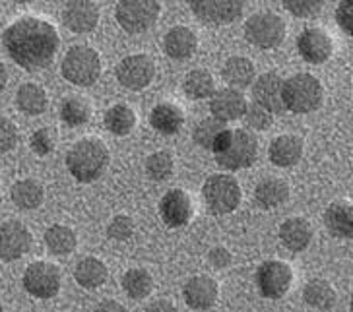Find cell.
Wrapping results in <instances>:
<instances>
[{
  "mask_svg": "<svg viewBox=\"0 0 353 312\" xmlns=\"http://www.w3.org/2000/svg\"><path fill=\"white\" fill-rule=\"evenodd\" d=\"M183 295H185V302L192 311H208L218 301L219 285L210 275H196L187 281Z\"/></svg>",
  "mask_w": 353,
  "mask_h": 312,
  "instance_id": "18",
  "label": "cell"
},
{
  "mask_svg": "<svg viewBox=\"0 0 353 312\" xmlns=\"http://www.w3.org/2000/svg\"><path fill=\"white\" fill-rule=\"evenodd\" d=\"M322 6L324 2H319V0H285L283 2V8L295 18H311L322 10Z\"/></svg>",
  "mask_w": 353,
  "mask_h": 312,
  "instance_id": "40",
  "label": "cell"
},
{
  "mask_svg": "<svg viewBox=\"0 0 353 312\" xmlns=\"http://www.w3.org/2000/svg\"><path fill=\"white\" fill-rule=\"evenodd\" d=\"M18 144V128L10 118L0 116V154H6Z\"/></svg>",
  "mask_w": 353,
  "mask_h": 312,
  "instance_id": "42",
  "label": "cell"
},
{
  "mask_svg": "<svg viewBox=\"0 0 353 312\" xmlns=\"http://www.w3.org/2000/svg\"><path fill=\"white\" fill-rule=\"evenodd\" d=\"M107 278H109L107 266L94 256L82 258L74 268V280L78 281V285L83 289H97L107 281Z\"/></svg>",
  "mask_w": 353,
  "mask_h": 312,
  "instance_id": "27",
  "label": "cell"
},
{
  "mask_svg": "<svg viewBox=\"0 0 353 312\" xmlns=\"http://www.w3.org/2000/svg\"><path fill=\"white\" fill-rule=\"evenodd\" d=\"M94 312H126V309L117 301H103L95 306Z\"/></svg>",
  "mask_w": 353,
  "mask_h": 312,
  "instance_id": "46",
  "label": "cell"
},
{
  "mask_svg": "<svg viewBox=\"0 0 353 312\" xmlns=\"http://www.w3.org/2000/svg\"><path fill=\"white\" fill-rule=\"evenodd\" d=\"M202 196L206 202V208L214 216H228L239 208L241 192L239 180L231 175H212L202 187Z\"/></svg>",
  "mask_w": 353,
  "mask_h": 312,
  "instance_id": "6",
  "label": "cell"
},
{
  "mask_svg": "<svg viewBox=\"0 0 353 312\" xmlns=\"http://www.w3.org/2000/svg\"><path fill=\"white\" fill-rule=\"evenodd\" d=\"M281 87L283 80L278 72H266L260 76L259 80L252 85V95H254V103L264 107L266 111L274 113H283V103H281Z\"/></svg>",
  "mask_w": 353,
  "mask_h": 312,
  "instance_id": "19",
  "label": "cell"
},
{
  "mask_svg": "<svg viewBox=\"0 0 353 312\" xmlns=\"http://www.w3.org/2000/svg\"><path fill=\"white\" fill-rule=\"evenodd\" d=\"M123 289L134 301L145 299L154 289V278L144 268H132L123 275Z\"/></svg>",
  "mask_w": 353,
  "mask_h": 312,
  "instance_id": "34",
  "label": "cell"
},
{
  "mask_svg": "<svg viewBox=\"0 0 353 312\" xmlns=\"http://www.w3.org/2000/svg\"><path fill=\"white\" fill-rule=\"evenodd\" d=\"M150 125L154 126V130L163 136L176 134L183 125H185V113L183 109L175 103H163L156 105L150 113Z\"/></svg>",
  "mask_w": 353,
  "mask_h": 312,
  "instance_id": "24",
  "label": "cell"
},
{
  "mask_svg": "<svg viewBox=\"0 0 353 312\" xmlns=\"http://www.w3.org/2000/svg\"><path fill=\"white\" fill-rule=\"evenodd\" d=\"M0 312H4V309H2V302H0Z\"/></svg>",
  "mask_w": 353,
  "mask_h": 312,
  "instance_id": "48",
  "label": "cell"
},
{
  "mask_svg": "<svg viewBox=\"0 0 353 312\" xmlns=\"http://www.w3.org/2000/svg\"><path fill=\"white\" fill-rule=\"evenodd\" d=\"M290 198V187L281 178H264L254 188V202L262 209L280 208Z\"/></svg>",
  "mask_w": 353,
  "mask_h": 312,
  "instance_id": "25",
  "label": "cell"
},
{
  "mask_svg": "<svg viewBox=\"0 0 353 312\" xmlns=\"http://www.w3.org/2000/svg\"><path fill=\"white\" fill-rule=\"evenodd\" d=\"M305 302L316 311H328L336 304V289L326 280H311L303 289Z\"/></svg>",
  "mask_w": 353,
  "mask_h": 312,
  "instance_id": "30",
  "label": "cell"
},
{
  "mask_svg": "<svg viewBox=\"0 0 353 312\" xmlns=\"http://www.w3.org/2000/svg\"><path fill=\"white\" fill-rule=\"evenodd\" d=\"M324 99L322 83L309 72H301L283 80L281 87V103L283 109L297 115H307L316 111Z\"/></svg>",
  "mask_w": 353,
  "mask_h": 312,
  "instance_id": "4",
  "label": "cell"
},
{
  "mask_svg": "<svg viewBox=\"0 0 353 312\" xmlns=\"http://www.w3.org/2000/svg\"><path fill=\"white\" fill-rule=\"evenodd\" d=\"M144 312H179V311H176V306L173 304V302L163 301V299H161V301H154L152 304H148Z\"/></svg>",
  "mask_w": 353,
  "mask_h": 312,
  "instance_id": "45",
  "label": "cell"
},
{
  "mask_svg": "<svg viewBox=\"0 0 353 312\" xmlns=\"http://www.w3.org/2000/svg\"><path fill=\"white\" fill-rule=\"evenodd\" d=\"M61 72L64 80H68L74 85H80V87L94 85L101 74V59L92 47L76 45L64 54Z\"/></svg>",
  "mask_w": 353,
  "mask_h": 312,
  "instance_id": "5",
  "label": "cell"
},
{
  "mask_svg": "<svg viewBox=\"0 0 353 312\" xmlns=\"http://www.w3.org/2000/svg\"><path fill=\"white\" fill-rule=\"evenodd\" d=\"M2 43L14 63L28 72H35L52 63L61 39L52 23L35 16H23L6 28Z\"/></svg>",
  "mask_w": 353,
  "mask_h": 312,
  "instance_id": "1",
  "label": "cell"
},
{
  "mask_svg": "<svg viewBox=\"0 0 353 312\" xmlns=\"http://www.w3.org/2000/svg\"><path fill=\"white\" fill-rule=\"evenodd\" d=\"M254 278H256V285H259L262 297L278 301L281 297H285V293L291 289L293 270L285 262L266 260L260 264Z\"/></svg>",
  "mask_w": 353,
  "mask_h": 312,
  "instance_id": "10",
  "label": "cell"
},
{
  "mask_svg": "<svg viewBox=\"0 0 353 312\" xmlns=\"http://www.w3.org/2000/svg\"><path fill=\"white\" fill-rule=\"evenodd\" d=\"M281 245L291 252H303L309 249L312 240L311 223L305 218H290L280 227Z\"/></svg>",
  "mask_w": 353,
  "mask_h": 312,
  "instance_id": "22",
  "label": "cell"
},
{
  "mask_svg": "<svg viewBox=\"0 0 353 312\" xmlns=\"http://www.w3.org/2000/svg\"><path fill=\"white\" fill-rule=\"evenodd\" d=\"M324 225L336 239L353 237V208L350 202H334L324 211Z\"/></svg>",
  "mask_w": 353,
  "mask_h": 312,
  "instance_id": "23",
  "label": "cell"
},
{
  "mask_svg": "<svg viewBox=\"0 0 353 312\" xmlns=\"http://www.w3.org/2000/svg\"><path fill=\"white\" fill-rule=\"evenodd\" d=\"M173 169H175V159L173 154L167 152V149H159L154 152L152 156L145 159V173L152 180H167V178L173 175Z\"/></svg>",
  "mask_w": 353,
  "mask_h": 312,
  "instance_id": "36",
  "label": "cell"
},
{
  "mask_svg": "<svg viewBox=\"0 0 353 312\" xmlns=\"http://www.w3.org/2000/svg\"><path fill=\"white\" fill-rule=\"evenodd\" d=\"M303 140L295 134H281L272 140L268 147L270 161L276 167H293L303 157Z\"/></svg>",
  "mask_w": 353,
  "mask_h": 312,
  "instance_id": "20",
  "label": "cell"
},
{
  "mask_svg": "<svg viewBox=\"0 0 353 312\" xmlns=\"http://www.w3.org/2000/svg\"><path fill=\"white\" fill-rule=\"evenodd\" d=\"M61 270L51 262H33L23 271V289L35 299H52L61 291Z\"/></svg>",
  "mask_w": 353,
  "mask_h": 312,
  "instance_id": "9",
  "label": "cell"
},
{
  "mask_svg": "<svg viewBox=\"0 0 353 312\" xmlns=\"http://www.w3.org/2000/svg\"><path fill=\"white\" fill-rule=\"evenodd\" d=\"M16 105L23 115L37 116L45 113L47 105H49V97L47 92L43 90L39 83H23L18 87L16 94Z\"/></svg>",
  "mask_w": 353,
  "mask_h": 312,
  "instance_id": "28",
  "label": "cell"
},
{
  "mask_svg": "<svg viewBox=\"0 0 353 312\" xmlns=\"http://www.w3.org/2000/svg\"><path fill=\"white\" fill-rule=\"evenodd\" d=\"M99 21V8L95 2L88 0H74L68 2L63 10V23L72 33H90L94 32Z\"/></svg>",
  "mask_w": 353,
  "mask_h": 312,
  "instance_id": "17",
  "label": "cell"
},
{
  "mask_svg": "<svg viewBox=\"0 0 353 312\" xmlns=\"http://www.w3.org/2000/svg\"><path fill=\"white\" fill-rule=\"evenodd\" d=\"M297 51L307 63L324 64L334 52L332 37L321 28H307L297 37Z\"/></svg>",
  "mask_w": 353,
  "mask_h": 312,
  "instance_id": "15",
  "label": "cell"
},
{
  "mask_svg": "<svg viewBox=\"0 0 353 312\" xmlns=\"http://www.w3.org/2000/svg\"><path fill=\"white\" fill-rule=\"evenodd\" d=\"M254 76H256L254 64L247 56H231L221 68V78L231 85V90L237 92L243 87H249L254 82Z\"/></svg>",
  "mask_w": 353,
  "mask_h": 312,
  "instance_id": "26",
  "label": "cell"
},
{
  "mask_svg": "<svg viewBox=\"0 0 353 312\" xmlns=\"http://www.w3.org/2000/svg\"><path fill=\"white\" fill-rule=\"evenodd\" d=\"M336 21L347 35H353V4L352 2H340L336 8Z\"/></svg>",
  "mask_w": 353,
  "mask_h": 312,
  "instance_id": "43",
  "label": "cell"
},
{
  "mask_svg": "<svg viewBox=\"0 0 353 312\" xmlns=\"http://www.w3.org/2000/svg\"><path fill=\"white\" fill-rule=\"evenodd\" d=\"M134 223L128 216H114L107 225V237L111 240H128L132 237Z\"/></svg>",
  "mask_w": 353,
  "mask_h": 312,
  "instance_id": "41",
  "label": "cell"
},
{
  "mask_svg": "<svg viewBox=\"0 0 353 312\" xmlns=\"http://www.w3.org/2000/svg\"><path fill=\"white\" fill-rule=\"evenodd\" d=\"M0 204H2V196H0Z\"/></svg>",
  "mask_w": 353,
  "mask_h": 312,
  "instance_id": "49",
  "label": "cell"
},
{
  "mask_svg": "<svg viewBox=\"0 0 353 312\" xmlns=\"http://www.w3.org/2000/svg\"><path fill=\"white\" fill-rule=\"evenodd\" d=\"M161 6L156 0H123L117 4L114 16L125 32L142 33L150 30L159 18Z\"/></svg>",
  "mask_w": 353,
  "mask_h": 312,
  "instance_id": "8",
  "label": "cell"
},
{
  "mask_svg": "<svg viewBox=\"0 0 353 312\" xmlns=\"http://www.w3.org/2000/svg\"><path fill=\"white\" fill-rule=\"evenodd\" d=\"M245 123L249 128L252 130H268L274 123V115H272L270 111H266L264 107H260L259 103H252L247 105V111H245Z\"/></svg>",
  "mask_w": 353,
  "mask_h": 312,
  "instance_id": "39",
  "label": "cell"
},
{
  "mask_svg": "<svg viewBox=\"0 0 353 312\" xmlns=\"http://www.w3.org/2000/svg\"><path fill=\"white\" fill-rule=\"evenodd\" d=\"M219 167L228 171L249 169L259 157V140L249 130L225 128L212 147Z\"/></svg>",
  "mask_w": 353,
  "mask_h": 312,
  "instance_id": "2",
  "label": "cell"
},
{
  "mask_svg": "<svg viewBox=\"0 0 353 312\" xmlns=\"http://www.w3.org/2000/svg\"><path fill=\"white\" fill-rule=\"evenodd\" d=\"M92 116V107L83 99V97H66L61 105V118L64 125L70 128H78V126L85 125Z\"/></svg>",
  "mask_w": 353,
  "mask_h": 312,
  "instance_id": "35",
  "label": "cell"
},
{
  "mask_svg": "<svg viewBox=\"0 0 353 312\" xmlns=\"http://www.w3.org/2000/svg\"><path fill=\"white\" fill-rule=\"evenodd\" d=\"M12 202L20 209H35L43 204L45 190L41 183L33 180V178H21L18 183H14L10 190Z\"/></svg>",
  "mask_w": 353,
  "mask_h": 312,
  "instance_id": "29",
  "label": "cell"
},
{
  "mask_svg": "<svg viewBox=\"0 0 353 312\" xmlns=\"http://www.w3.org/2000/svg\"><path fill=\"white\" fill-rule=\"evenodd\" d=\"M45 245L54 256H66V254L76 250L78 239H76V233L70 227L51 225L49 229L45 231Z\"/></svg>",
  "mask_w": 353,
  "mask_h": 312,
  "instance_id": "33",
  "label": "cell"
},
{
  "mask_svg": "<svg viewBox=\"0 0 353 312\" xmlns=\"http://www.w3.org/2000/svg\"><path fill=\"white\" fill-rule=\"evenodd\" d=\"M192 214H194L192 200L183 188L169 190L159 202V216H161L167 227H171V229L185 227L188 221L192 219Z\"/></svg>",
  "mask_w": 353,
  "mask_h": 312,
  "instance_id": "14",
  "label": "cell"
},
{
  "mask_svg": "<svg viewBox=\"0 0 353 312\" xmlns=\"http://www.w3.org/2000/svg\"><path fill=\"white\" fill-rule=\"evenodd\" d=\"M231 260H233L231 252H229L228 249H223V247H216V249L210 250L208 262L212 264V268H216V270L228 268L229 264H231Z\"/></svg>",
  "mask_w": 353,
  "mask_h": 312,
  "instance_id": "44",
  "label": "cell"
},
{
  "mask_svg": "<svg viewBox=\"0 0 353 312\" xmlns=\"http://www.w3.org/2000/svg\"><path fill=\"white\" fill-rule=\"evenodd\" d=\"M30 146H32L33 154H37L39 157H47L49 154L54 152V146H57V132L54 128H39L35 130L30 138Z\"/></svg>",
  "mask_w": 353,
  "mask_h": 312,
  "instance_id": "38",
  "label": "cell"
},
{
  "mask_svg": "<svg viewBox=\"0 0 353 312\" xmlns=\"http://www.w3.org/2000/svg\"><path fill=\"white\" fill-rule=\"evenodd\" d=\"M247 99L245 95L231 90V87H221L218 92H214L210 97V111L214 118H218L219 123H231V121H239L241 116L247 111Z\"/></svg>",
  "mask_w": 353,
  "mask_h": 312,
  "instance_id": "16",
  "label": "cell"
},
{
  "mask_svg": "<svg viewBox=\"0 0 353 312\" xmlns=\"http://www.w3.org/2000/svg\"><path fill=\"white\" fill-rule=\"evenodd\" d=\"M198 47L196 33L192 32L187 25H176L167 32L163 39V49L167 56L175 59V61H185L190 59Z\"/></svg>",
  "mask_w": 353,
  "mask_h": 312,
  "instance_id": "21",
  "label": "cell"
},
{
  "mask_svg": "<svg viewBox=\"0 0 353 312\" xmlns=\"http://www.w3.org/2000/svg\"><path fill=\"white\" fill-rule=\"evenodd\" d=\"M183 90L187 94L188 99H208L212 94L216 92V85H214V78L208 70L204 68H196V70H190L183 80Z\"/></svg>",
  "mask_w": 353,
  "mask_h": 312,
  "instance_id": "31",
  "label": "cell"
},
{
  "mask_svg": "<svg viewBox=\"0 0 353 312\" xmlns=\"http://www.w3.org/2000/svg\"><path fill=\"white\" fill-rule=\"evenodd\" d=\"M32 249V233L16 219L0 223V260H20Z\"/></svg>",
  "mask_w": 353,
  "mask_h": 312,
  "instance_id": "12",
  "label": "cell"
},
{
  "mask_svg": "<svg viewBox=\"0 0 353 312\" xmlns=\"http://www.w3.org/2000/svg\"><path fill=\"white\" fill-rule=\"evenodd\" d=\"M6 83H8V72H6V66L0 63V94L4 92Z\"/></svg>",
  "mask_w": 353,
  "mask_h": 312,
  "instance_id": "47",
  "label": "cell"
},
{
  "mask_svg": "<svg viewBox=\"0 0 353 312\" xmlns=\"http://www.w3.org/2000/svg\"><path fill=\"white\" fill-rule=\"evenodd\" d=\"M156 76V64L152 61V56L148 54H130L125 56L119 66H117V80L119 83L132 90V92H140L148 87Z\"/></svg>",
  "mask_w": 353,
  "mask_h": 312,
  "instance_id": "11",
  "label": "cell"
},
{
  "mask_svg": "<svg viewBox=\"0 0 353 312\" xmlns=\"http://www.w3.org/2000/svg\"><path fill=\"white\" fill-rule=\"evenodd\" d=\"M245 37L259 49H276L285 39V21L274 12H259L245 23Z\"/></svg>",
  "mask_w": 353,
  "mask_h": 312,
  "instance_id": "7",
  "label": "cell"
},
{
  "mask_svg": "<svg viewBox=\"0 0 353 312\" xmlns=\"http://www.w3.org/2000/svg\"><path fill=\"white\" fill-rule=\"evenodd\" d=\"M66 167L78 183H94L109 167V149L99 138L78 140L66 154Z\"/></svg>",
  "mask_w": 353,
  "mask_h": 312,
  "instance_id": "3",
  "label": "cell"
},
{
  "mask_svg": "<svg viewBox=\"0 0 353 312\" xmlns=\"http://www.w3.org/2000/svg\"><path fill=\"white\" fill-rule=\"evenodd\" d=\"M190 10L198 20L223 25L231 23L243 14V2L239 0H192Z\"/></svg>",
  "mask_w": 353,
  "mask_h": 312,
  "instance_id": "13",
  "label": "cell"
},
{
  "mask_svg": "<svg viewBox=\"0 0 353 312\" xmlns=\"http://www.w3.org/2000/svg\"><path fill=\"white\" fill-rule=\"evenodd\" d=\"M105 126L114 136L130 134L136 126V113L125 103L113 105L105 113Z\"/></svg>",
  "mask_w": 353,
  "mask_h": 312,
  "instance_id": "32",
  "label": "cell"
},
{
  "mask_svg": "<svg viewBox=\"0 0 353 312\" xmlns=\"http://www.w3.org/2000/svg\"><path fill=\"white\" fill-rule=\"evenodd\" d=\"M223 130H225V125L219 123L218 118H214V116L202 118V121L194 126V130H192V140H194L200 147L212 152V147L218 142V138L221 136Z\"/></svg>",
  "mask_w": 353,
  "mask_h": 312,
  "instance_id": "37",
  "label": "cell"
}]
</instances>
